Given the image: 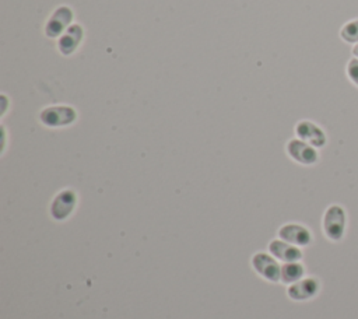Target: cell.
<instances>
[{
	"instance_id": "1",
	"label": "cell",
	"mask_w": 358,
	"mask_h": 319,
	"mask_svg": "<svg viewBox=\"0 0 358 319\" xmlns=\"http://www.w3.org/2000/svg\"><path fill=\"white\" fill-rule=\"evenodd\" d=\"M322 225L327 239L333 242L341 241L345 234V225H347V214L344 207H341L340 204L329 206L323 214Z\"/></svg>"
},
{
	"instance_id": "2",
	"label": "cell",
	"mask_w": 358,
	"mask_h": 319,
	"mask_svg": "<svg viewBox=\"0 0 358 319\" xmlns=\"http://www.w3.org/2000/svg\"><path fill=\"white\" fill-rule=\"evenodd\" d=\"M252 269L262 278L270 283H278L281 278V264L278 260L267 252H256L250 259Z\"/></svg>"
},
{
	"instance_id": "3",
	"label": "cell",
	"mask_w": 358,
	"mask_h": 319,
	"mask_svg": "<svg viewBox=\"0 0 358 319\" xmlns=\"http://www.w3.org/2000/svg\"><path fill=\"white\" fill-rule=\"evenodd\" d=\"M39 119L42 125L48 127H62L74 123L77 119V112L67 105H53L45 108L41 112Z\"/></svg>"
},
{
	"instance_id": "4",
	"label": "cell",
	"mask_w": 358,
	"mask_h": 319,
	"mask_svg": "<svg viewBox=\"0 0 358 319\" xmlns=\"http://www.w3.org/2000/svg\"><path fill=\"white\" fill-rule=\"evenodd\" d=\"M285 150H287L288 157L301 165H313L319 161L317 148L298 137L291 139L287 143Z\"/></svg>"
},
{
	"instance_id": "5",
	"label": "cell",
	"mask_w": 358,
	"mask_h": 319,
	"mask_svg": "<svg viewBox=\"0 0 358 319\" xmlns=\"http://www.w3.org/2000/svg\"><path fill=\"white\" fill-rule=\"evenodd\" d=\"M77 204V194L71 189L60 190L50 203V215L56 221L67 220Z\"/></svg>"
},
{
	"instance_id": "6",
	"label": "cell",
	"mask_w": 358,
	"mask_h": 319,
	"mask_svg": "<svg viewBox=\"0 0 358 319\" xmlns=\"http://www.w3.org/2000/svg\"><path fill=\"white\" fill-rule=\"evenodd\" d=\"M278 238L289 242L295 246H309L313 241V235L308 227L298 222H287L278 228Z\"/></svg>"
},
{
	"instance_id": "7",
	"label": "cell",
	"mask_w": 358,
	"mask_h": 319,
	"mask_svg": "<svg viewBox=\"0 0 358 319\" xmlns=\"http://www.w3.org/2000/svg\"><path fill=\"white\" fill-rule=\"evenodd\" d=\"M295 134L298 139L306 141L316 148H322L327 143V136L324 130L312 120H299L295 125Z\"/></svg>"
},
{
	"instance_id": "8",
	"label": "cell",
	"mask_w": 358,
	"mask_h": 319,
	"mask_svg": "<svg viewBox=\"0 0 358 319\" xmlns=\"http://www.w3.org/2000/svg\"><path fill=\"white\" fill-rule=\"evenodd\" d=\"M320 283L315 277H303L299 281L288 285L287 294L292 301H308L317 295Z\"/></svg>"
},
{
	"instance_id": "9",
	"label": "cell",
	"mask_w": 358,
	"mask_h": 319,
	"mask_svg": "<svg viewBox=\"0 0 358 319\" xmlns=\"http://www.w3.org/2000/svg\"><path fill=\"white\" fill-rule=\"evenodd\" d=\"M268 253H271L281 263L301 262V259L303 256L299 246H295V245H292L289 242H285L280 238H275V239L270 241Z\"/></svg>"
},
{
	"instance_id": "10",
	"label": "cell",
	"mask_w": 358,
	"mask_h": 319,
	"mask_svg": "<svg viewBox=\"0 0 358 319\" xmlns=\"http://www.w3.org/2000/svg\"><path fill=\"white\" fill-rule=\"evenodd\" d=\"M73 18V13L70 7L62 6L55 10V13L50 15L45 25V34L49 38H56L60 36L70 25V21Z\"/></svg>"
},
{
	"instance_id": "11",
	"label": "cell",
	"mask_w": 358,
	"mask_h": 319,
	"mask_svg": "<svg viewBox=\"0 0 358 319\" xmlns=\"http://www.w3.org/2000/svg\"><path fill=\"white\" fill-rule=\"evenodd\" d=\"M83 39V28L78 24L70 25L60 36L57 42V48L63 55H71L80 45Z\"/></svg>"
},
{
	"instance_id": "12",
	"label": "cell",
	"mask_w": 358,
	"mask_h": 319,
	"mask_svg": "<svg viewBox=\"0 0 358 319\" xmlns=\"http://www.w3.org/2000/svg\"><path fill=\"white\" fill-rule=\"evenodd\" d=\"M305 277V266L301 262H291L281 264L280 281L285 285H291Z\"/></svg>"
},
{
	"instance_id": "13",
	"label": "cell",
	"mask_w": 358,
	"mask_h": 319,
	"mask_svg": "<svg viewBox=\"0 0 358 319\" xmlns=\"http://www.w3.org/2000/svg\"><path fill=\"white\" fill-rule=\"evenodd\" d=\"M340 38L345 43H358V18L347 21L340 29Z\"/></svg>"
},
{
	"instance_id": "14",
	"label": "cell",
	"mask_w": 358,
	"mask_h": 319,
	"mask_svg": "<svg viewBox=\"0 0 358 319\" xmlns=\"http://www.w3.org/2000/svg\"><path fill=\"white\" fill-rule=\"evenodd\" d=\"M345 73H347V77L350 78V81L358 87V59L357 57H351L347 63V67H345Z\"/></svg>"
},
{
	"instance_id": "15",
	"label": "cell",
	"mask_w": 358,
	"mask_h": 319,
	"mask_svg": "<svg viewBox=\"0 0 358 319\" xmlns=\"http://www.w3.org/2000/svg\"><path fill=\"white\" fill-rule=\"evenodd\" d=\"M351 53H352V57H357V59H358V43L352 45V50H351Z\"/></svg>"
}]
</instances>
